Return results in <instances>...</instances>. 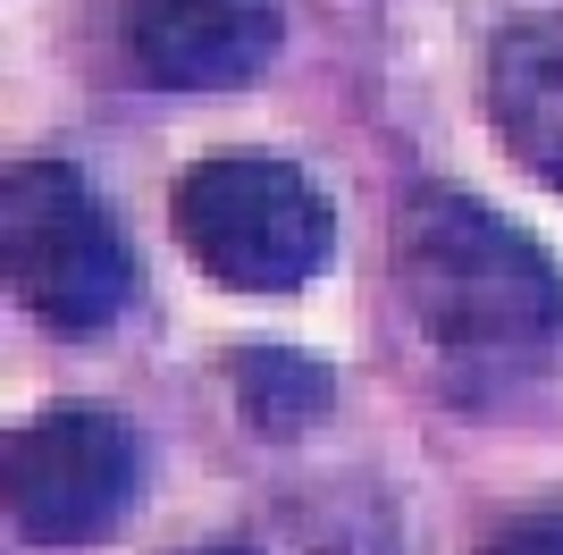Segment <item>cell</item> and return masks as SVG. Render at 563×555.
I'll return each instance as SVG.
<instances>
[{"instance_id":"cell-1","label":"cell","mask_w":563,"mask_h":555,"mask_svg":"<svg viewBox=\"0 0 563 555\" xmlns=\"http://www.w3.org/2000/svg\"><path fill=\"white\" fill-rule=\"evenodd\" d=\"M396 303L429 379L505 413L563 362V270L530 228L454 185H412L396 210Z\"/></svg>"},{"instance_id":"cell-2","label":"cell","mask_w":563,"mask_h":555,"mask_svg":"<svg viewBox=\"0 0 563 555\" xmlns=\"http://www.w3.org/2000/svg\"><path fill=\"white\" fill-rule=\"evenodd\" d=\"M168 219L194 270L228 295H303L336 253V210L303 161L219 152L168 185Z\"/></svg>"},{"instance_id":"cell-3","label":"cell","mask_w":563,"mask_h":555,"mask_svg":"<svg viewBox=\"0 0 563 555\" xmlns=\"http://www.w3.org/2000/svg\"><path fill=\"white\" fill-rule=\"evenodd\" d=\"M9 295L51 328H110L135 303V253L93 177L68 161H18L0 194Z\"/></svg>"},{"instance_id":"cell-4","label":"cell","mask_w":563,"mask_h":555,"mask_svg":"<svg viewBox=\"0 0 563 555\" xmlns=\"http://www.w3.org/2000/svg\"><path fill=\"white\" fill-rule=\"evenodd\" d=\"M0 488L25 547H85L135 505L143 488V438L118 404L59 395L0 446Z\"/></svg>"},{"instance_id":"cell-5","label":"cell","mask_w":563,"mask_h":555,"mask_svg":"<svg viewBox=\"0 0 563 555\" xmlns=\"http://www.w3.org/2000/svg\"><path fill=\"white\" fill-rule=\"evenodd\" d=\"M118 43L143 85L235 92L278 59V0H126Z\"/></svg>"},{"instance_id":"cell-6","label":"cell","mask_w":563,"mask_h":555,"mask_svg":"<svg viewBox=\"0 0 563 555\" xmlns=\"http://www.w3.org/2000/svg\"><path fill=\"white\" fill-rule=\"evenodd\" d=\"M488 127L521 168L563 194V0H514L488 34Z\"/></svg>"},{"instance_id":"cell-7","label":"cell","mask_w":563,"mask_h":555,"mask_svg":"<svg viewBox=\"0 0 563 555\" xmlns=\"http://www.w3.org/2000/svg\"><path fill=\"white\" fill-rule=\"evenodd\" d=\"M228 388H235V404H244V421H253L261 438H311L336 404L329 362H311V353L278 346V337H253V346L235 353Z\"/></svg>"},{"instance_id":"cell-8","label":"cell","mask_w":563,"mask_h":555,"mask_svg":"<svg viewBox=\"0 0 563 555\" xmlns=\"http://www.w3.org/2000/svg\"><path fill=\"white\" fill-rule=\"evenodd\" d=\"M479 555H563V505H530L514 522H496Z\"/></svg>"},{"instance_id":"cell-9","label":"cell","mask_w":563,"mask_h":555,"mask_svg":"<svg viewBox=\"0 0 563 555\" xmlns=\"http://www.w3.org/2000/svg\"><path fill=\"white\" fill-rule=\"evenodd\" d=\"M186 555H261L253 538H202V547H186Z\"/></svg>"}]
</instances>
